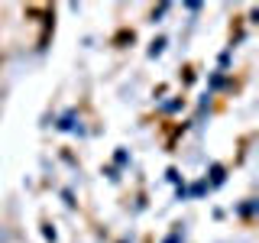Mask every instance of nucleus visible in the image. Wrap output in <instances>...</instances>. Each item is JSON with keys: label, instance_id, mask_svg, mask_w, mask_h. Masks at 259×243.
Wrapping results in <instances>:
<instances>
[]
</instances>
